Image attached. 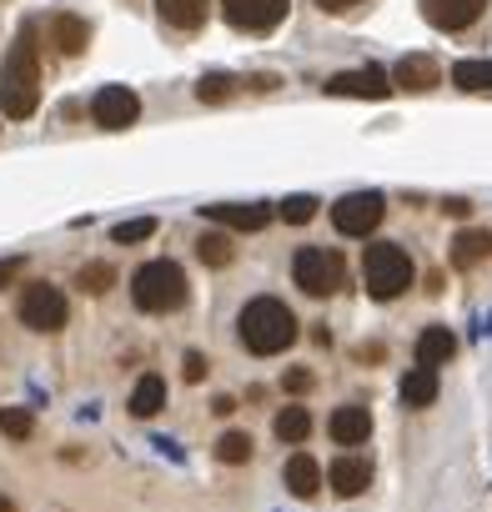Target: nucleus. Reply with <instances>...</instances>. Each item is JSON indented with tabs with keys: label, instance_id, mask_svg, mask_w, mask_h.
Listing matches in <instances>:
<instances>
[{
	"label": "nucleus",
	"instance_id": "1",
	"mask_svg": "<svg viewBox=\"0 0 492 512\" xmlns=\"http://www.w3.org/2000/svg\"><path fill=\"white\" fill-rule=\"evenodd\" d=\"M41 106V56H36V26H21L16 46L0 66V111L11 121H31Z\"/></svg>",
	"mask_w": 492,
	"mask_h": 512
},
{
	"label": "nucleus",
	"instance_id": "2",
	"mask_svg": "<svg viewBox=\"0 0 492 512\" xmlns=\"http://www.w3.org/2000/svg\"><path fill=\"white\" fill-rule=\"evenodd\" d=\"M236 337L241 347L252 352V357H277L297 342V317L287 302L277 297H257V302H246L241 317H236Z\"/></svg>",
	"mask_w": 492,
	"mask_h": 512
},
{
	"label": "nucleus",
	"instance_id": "3",
	"mask_svg": "<svg viewBox=\"0 0 492 512\" xmlns=\"http://www.w3.org/2000/svg\"><path fill=\"white\" fill-rule=\"evenodd\" d=\"M412 256L397 246V241H377L367 246L362 256V282H367V297L372 302H397L407 287H412Z\"/></svg>",
	"mask_w": 492,
	"mask_h": 512
},
{
	"label": "nucleus",
	"instance_id": "4",
	"mask_svg": "<svg viewBox=\"0 0 492 512\" xmlns=\"http://www.w3.org/2000/svg\"><path fill=\"white\" fill-rule=\"evenodd\" d=\"M131 302L141 307V312H176L181 302H186V272L176 267V262H166V256H156V262H146V267H136V277H131Z\"/></svg>",
	"mask_w": 492,
	"mask_h": 512
},
{
	"label": "nucleus",
	"instance_id": "5",
	"mask_svg": "<svg viewBox=\"0 0 492 512\" xmlns=\"http://www.w3.org/2000/svg\"><path fill=\"white\" fill-rule=\"evenodd\" d=\"M292 277H297V287H302L307 297H332L347 272H342V256H337V251H327V246H302V251L292 256Z\"/></svg>",
	"mask_w": 492,
	"mask_h": 512
},
{
	"label": "nucleus",
	"instance_id": "6",
	"mask_svg": "<svg viewBox=\"0 0 492 512\" xmlns=\"http://www.w3.org/2000/svg\"><path fill=\"white\" fill-rule=\"evenodd\" d=\"M66 317H71V307H66V292H61V287L31 282V287L21 292V322H26L31 332H61Z\"/></svg>",
	"mask_w": 492,
	"mask_h": 512
},
{
	"label": "nucleus",
	"instance_id": "7",
	"mask_svg": "<svg viewBox=\"0 0 492 512\" xmlns=\"http://www.w3.org/2000/svg\"><path fill=\"white\" fill-rule=\"evenodd\" d=\"M382 216H387V196L382 191H352V196H342L332 206V226L342 236H367V231L382 226Z\"/></svg>",
	"mask_w": 492,
	"mask_h": 512
},
{
	"label": "nucleus",
	"instance_id": "8",
	"mask_svg": "<svg viewBox=\"0 0 492 512\" xmlns=\"http://www.w3.org/2000/svg\"><path fill=\"white\" fill-rule=\"evenodd\" d=\"M287 6L292 0H221V16L231 21V31H246V36H267L287 21Z\"/></svg>",
	"mask_w": 492,
	"mask_h": 512
},
{
	"label": "nucleus",
	"instance_id": "9",
	"mask_svg": "<svg viewBox=\"0 0 492 512\" xmlns=\"http://www.w3.org/2000/svg\"><path fill=\"white\" fill-rule=\"evenodd\" d=\"M91 116H96L101 131H126L141 116V96L131 86H101L96 101H91Z\"/></svg>",
	"mask_w": 492,
	"mask_h": 512
},
{
	"label": "nucleus",
	"instance_id": "10",
	"mask_svg": "<svg viewBox=\"0 0 492 512\" xmlns=\"http://www.w3.org/2000/svg\"><path fill=\"white\" fill-rule=\"evenodd\" d=\"M327 96H357V101H387L392 96V81L382 66H357V71H342L322 86Z\"/></svg>",
	"mask_w": 492,
	"mask_h": 512
},
{
	"label": "nucleus",
	"instance_id": "11",
	"mask_svg": "<svg viewBox=\"0 0 492 512\" xmlns=\"http://www.w3.org/2000/svg\"><path fill=\"white\" fill-rule=\"evenodd\" d=\"M417 6H422L432 31H467V26L482 21L487 0H417Z\"/></svg>",
	"mask_w": 492,
	"mask_h": 512
},
{
	"label": "nucleus",
	"instance_id": "12",
	"mask_svg": "<svg viewBox=\"0 0 492 512\" xmlns=\"http://www.w3.org/2000/svg\"><path fill=\"white\" fill-rule=\"evenodd\" d=\"M327 432H332V442L337 447H362L367 437H372V412L367 407H337L332 417H327Z\"/></svg>",
	"mask_w": 492,
	"mask_h": 512
},
{
	"label": "nucleus",
	"instance_id": "13",
	"mask_svg": "<svg viewBox=\"0 0 492 512\" xmlns=\"http://www.w3.org/2000/svg\"><path fill=\"white\" fill-rule=\"evenodd\" d=\"M282 482H287V492L292 497H317L322 492V462L312 457V452H292L287 457V467H282Z\"/></svg>",
	"mask_w": 492,
	"mask_h": 512
},
{
	"label": "nucleus",
	"instance_id": "14",
	"mask_svg": "<svg viewBox=\"0 0 492 512\" xmlns=\"http://www.w3.org/2000/svg\"><path fill=\"white\" fill-rule=\"evenodd\" d=\"M201 216H206V221H216V226H231V231H262V226L272 221V211H267V206H236V201L201 206Z\"/></svg>",
	"mask_w": 492,
	"mask_h": 512
},
{
	"label": "nucleus",
	"instance_id": "15",
	"mask_svg": "<svg viewBox=\"0 0 492 512\" xmlns=\"http://www.w3.org/2000/svg\"><path fill=\"white\" fill-rule=\"evenodd\" d=\"M327 482H332L337 497H362L372 487V467H367V457H337L327 467Z\"/></svg>",
	"mask_w": 492,
	"mask_h": 512
},
{
	"label": "nucleus",
	"instance_id": "16",
	"mask_svg": "<svg viewBox=\"0 0 492 512\" xmlns=\"http://www.w3.org/2000/svg\"><path fill=\"white\" fill-rule=\"evenodd\" d=\"M387 81H397L402 91H432V86H442V66L432 56H402Z\"/></svg>",
	"mask_w": 492,
	"mask_h": 512
},
{
	"label": "nucleus",
	"instance_id": "17",
	"mask_svg": "<svg viewBox=\"0 0 492 512\" xmlns=\"http://www.w3.org/2000/svg\"><path fill=\"white\" fill-rule=\"evenodd\" d=\"M487 256H492V231H487V226L457 231V241H452V267H457V272H472L477 262H487Z\"/></svg>",
	"mask_w": 492,
	"mask_h": 512
},
{
	"label": "nucleus",
	"instance_id": "18",
	"mask_svg": "<svg viewBox=\"0 0 492 512\" xmlns=\"http://www.w3.org/2000/svg\"><path fill=\"white\" fill-rule=\"evenodd\" d=\"M452 357H457V337H452L447 327H427V332L417 337V367L437 372V367H447Z\"/></svg>",
	"mask_w": 492,
	"mask_h": 512
},
{
	"label": "nucleus",
	"instance_id": "19",
	"mask_svg": "<svg viewBox=\"0 0 492 512\" xmlns=\"http://www.w3.org/2000/svg\"><path fill=\"white\" fill-rule=\"evenodd\" d=\"M206 6H211V0H156L161 21H166L171 31H186V36L206 26Z\"/></svg>",
	"mask_w": 492,
	"mask_h": 512
},
{
	"label": "nucleus",
	"instance_id": "20",
	"mask_svg": "<svg viewBox=\"0 0 492 512\" xmlns=\"http://www.w3.org/2000/svg\"><path fill=\"white\" fill-rule=\"evenodd\" d=\"M51 41H56L61 56H81V51L91 46V26H86L81 16L61 11V16H51Z\"/></svg>",
	"mask_w": 492,
	"mask_h": 512
},
{
	"label": "nucleus",
	"instance_id": "21",
	"mask_svg": "<svg viewBox=\"0 0 492 512\" xmlns=\"http://www.w3.org/2000/svg\"><path fill=\"white\" fill-rule=\"evenodd\" d=\"M402 402L407 407H432L437 402V392H442V382H437V372H427V367H412L407 377H402Z\"/></svg>",
	"mask_w": 492,
	"mask_h": 512
},
{
	"label": "nucleus",
	"instance_id": "22",
	"mask_svg": "<svg viewBox=\"0 0 492 512\" xmlns=\"http://www.w3.org/2000/svg\"><path fill=\"white\" fill-rule=\"evenodd\" d=\"M161 407H166V377L146 372V377L131 387V412H136V417H156Z\"/></svg>",
	"mask_w": 492,
	"mask_h": 512
},
{
	"label": "nucleus",
	"instance_id": "23",
	"mask_svg": "<svg viewBox=\"0 0 492 512\" xmlns=\"http://www.w3.org/2000/svg\"><path fill=\"white\" fill-rule=\"evenodd\" d=\"M272 432H277L282 442H307V432H312V412L297 407V402H287V407L272 417Z\"/></svg>",
	"mask_w": 492,
	"mask_h": 512
},
{
	"label": "nucleus",
	"instance_id": "24",
	"mask_svg": "<svg viewBox=\"0 0 492 512\" xmlns=\"http://www.w3.org/2000/svg\"><path fill=\"white\" fill-rule=\"evenodd\" d=\"M452 86L457 91H492V61H457L452 66Z\"/></svg>",
	"mask_w": 492,
	"mask_h": 512
},
{
	"label": "nucleus",
	"instance_id": "25",
	"mask_svg": "<svg viewBox=\"0 0 492 512\" xmlns=\"http://www.w3.org/2000/svg\"><path fill=\"white\" fill-rule=\"evenodd\" d=\"M231 96H236V76H226V71H211V76L196 81V101H201V106H221V101H231Z\"/></svg>",
	"mask_w": 492,
	"mask_h": 512
},
{
	"label": "nucleus",
	"instance_id": "26",
	"mask_svg": "<svg viewBox=\"0 0 492 512\" xmlns=\"http://www.w3.org/2000/svg\"><path fill=\"white\" fill-rule=\"evenodd\" d=\"M76 287L91 292V297H106V292L116 287V267H111V262H86V267L76 272Z\"/></svg>",
	"mask_w": 492,
	"mask_h": 512
},
{
	"label": "nucleus",
	"instance_id": "27",
	"mask_svg": "<svg viewBox=\"0 0 492 512\" xmlns=\"http://www.w3.org/2000/svg\"><path fill=\"white\" fill-rule=\"evenodd\" d=\"M196 256H201V262L206 267H231V236H221V231H206L201 241H196Z\"/></svg>",
	"mask_w": 492,
	"mask_h": 512
},
{
	"label": "nucleus",
	"instance_id": "28",
	"mask_svg": "<svg viewBox=\"0 0 492 512\" xmlns=\"http://www.w3.org/2000/svg\"><path fill=\"white\" fill-rule=\"evenodd\" d=\"M216 457H221L226 467L252 462V437H246V432H221V442H216Z\"/></svg>",
	"mask_w": 492,
	"mask_h": 512
},
{
	"label": "nucleus",
	"instance_id": "29",
	"mask_svg": "<svg viewBox=\"0 0 492 512\" xmlns=\"http://www.w3.org/2000/svg\"><path fill=\"white\" fill-rule=\"evenodd\" d=\"M0 432H6L11 442H26L36 432V417L26 407H0Z\"/></svg>",
	"mask_w": 492,
	"mask_h": 512
},
{
	"label": "nucleus",
	"instance_id": "30",
	"mask_svg": "<svg viewBox=\"0 0 492 512\" xmlns=\"http://www.w3.org/2000/svg\"><path fill=\"white\" fill-rule=\"evenodd\" d=\"M151 236H156V216H136V221H121L111 231L116 246H136V241H151Z\"/></svg>",
	"mask_w": 492,
	"mask_h": 512
},
{
	"label": "nucleus",
	"instance_id": "31",
	"mask_svg": "<svg viewBox=\"0 0 492 512\" xmlns=\"http://www.w3.org/2000/svg\"><path fill=\"white\" fill-rule=\"evenodd\" d=\"M277 211H282V221H292V226H307V221L317 216V196H287Z\"/></svg>",
	"mask_w": 492,
	"mask_h": 512
},
{
	"label": "nucleus",
	"instance_id": "32",
	"mask_svg": "<svg viewBox=\"0 0 492 512\" xmlns=\"http://www.w3.org/2000/svg\"><path fill=\"white\" fill-rule=\"evenodd\" d=\"M181 367H186V382H206V372H211V362H206L201 352H186Z\"/></svg>",
	"mask_w": 492,
	"mask_h": 512
},
{
	"label": "nucleus",
	"instance_id": "33",
	"mask_svg": "<svg viewBox=\"0 0 492 512\" xmlns=\"http://www.w3.org/2000/svg\"><path fill=\"white\" fill-rule=\"evenodd\" d=\"M317 11H327V16H347V11H357V6H367V0H312Z\"/></svg>",
	"mask_w": 492,
	"mask_h": 512
},
{
	"label": "nucleus",
	"instance_id": "34",
	"mask_svg": "<svg viewBox=\"0 0 492 512\" xmlns=\"http://www.w3.org/2000/svg\"><path fill=\"white\" fill-rule=\"evenodd\" d=\"M21 267H26L21 256H6V262H0V287H11V282L21 277Z\"/></svg>",
	"mask_w": 492,
	"mask_h": 512
},
{
	"label": "nucleus",
	"instance_id": "35",
	"mask_svg": "<svg viewBox=\"0 0 492 512\" xmlns=\"http://www.w3.org/2000/svg\"><path fill=\"white\" fill-rule=\"evenodd\" d=\"M282 387H287V392H307V387H312V372H287Z\"/></svg>",
	"mask_w": 492,
	"mask_h": 512
},
{
	"label": "nucleus",
	"instance_id": "36",
	"mask_svg": "<svg viewBox=\"0 0 492 512\" xmlns=\"http://www.w3.org/2000/svg\"><path fill=\"white\" fill-rule=\"evenodd\" d=\"M211 412H216V417H231V412H236V402H231V397H216V402H211Z\"/></svg>",
	"mask_w": 492,
	"mask_h": 512
},
{
	"label": "nucleus",
	"instance_id": "37",
	"mask_svg": "<svg viewBox=\"0 0 492 512\" xmlns=\"http://www.w3.org/2000/svg\"><path fill=\"white\" fill-rule=\"evenodd\" d=\"M442 211H452V216H467V211H472V206H467V201H462V196H452V201H447V206H442Z\"/></svg>",
	"mask_w": 492,
	"mask_h": 512
},
{
	"label": "nucleus",
	"instance_id": "38",
	"mask_svg": "<svg viewBox=\"0 0 492 512\" xmlns=\"http://www.w3.org/2000/svg\"><path fill=\"white\" fill-rule=\"evenodd\" d=\"M0 512H16V502H11V497H0Z\"/></svg>",
	"mask_w": 492,
	"mask_h": 512
}]
</instances>
